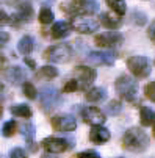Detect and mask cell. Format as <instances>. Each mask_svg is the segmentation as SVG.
<instances>
[{
	"mask_svg": "<svg viewBox=\"0 0 155 158\" xmlns=\"http://www.w3.org/2000/svg\"><path fill=\"white\" fill-rule=\"evenodd\" d=\"M52 20H53V13L52 10H49L47 6H44L41 11H39V22L41 24H52Z\"/></svg>",
	"mask_w": 155,
	"mask_h": 158,
	"instance_id": "27",
	"label": "cell"
},
{
	"mask_svg": "<svg viewBox=\"0 0 155 158\" xmlns=\"http://www.w3.org/2000/svg\"><path fill=\"white\" fill-rule=\"evenodd\" d=\"M77 158H100V155L94 150H85V152L77 153Z\"/></svg>",
	"mask_w": 155,
	"mask_h": 158,
	"instance_id": "34",
	"label": "cell"
},
{
	"mask_svg": "<svg viewBox=\"0 0 155 158\" xmlns=\"http://www.w3.org/2000/svg\"><path fill=\"white\" fill-rule=\"evenodd\" d=\"M6 24H10V16L0 10V25H6Z\"/></svg>",
	"mask_w": 155,
	"mask_h": 158,
	"instance_id": "36",
	"label": "cell"
},
{
	"mask_svg": "<svg viewBox=\"0 0 155 158\" xmlns=\"http://www.w3.org/2000/svg\"><path fill=\"white\" fill-rule=\"evenodd\" d=\"M99 10V3L96 0H69L61 5V11L68 14H94Z\"/></svg>",
	"mask_w": 155,
	"mask_h": 158,
	"instance_id": "2",
	"label": "cell"
},
{
	"mask_svg": "<svg viewBox=\"0 0 155 158\" xmlns=\"http://www.w3.org/2000/svg\"><path fill=\"white\" fill-rule=\"evenodd\" d=\"M122 147L128 152H144L149 147V136L147 133L140 127H132L125 131L122 138Z\"/></svg>",
	"mask_w": 155,
	"mask_h": 158,
	"instance_id": "1",
	"label": "cell"
},
{
	"mask_svg": "<svg viewBox=\"0 0 155 158\" xmlns=\"http://www.w3.org/2000/svg\"><path fill=\"white\" fill-rule=\"evenodd\" d=\"M116 91H118V94L122 97V99H125V100H128V102H133L135 99H136V81L132 78V77H128V75H121L118 80H116Z\"/></svg>",
	"mask_w": 155,
	"mask_h": 158,
	"instance_id": "4",
	"label": "cell"
},
{
	"mask_svg": "<svg viewBox=\"0 0 155 158\" xmlns=\"http://www.w3.org/2000/svg\"><path fill=\"white\" fill-rule=\"evenodd\" d=\"M71 27L82 35H91L99 28V22L96 19L90 17L88 14H78V16H74Z\"/></svg>",
	"mask_w": 155,
	"mask_h": 158,
	"instance_id": "5",
	"label": "cell"
},
{
	"mask_svg": "<svg viewBox=\"0 0 155 158\" xmlns=\"http://www.w3.org/2000/svg\"><path fill=\"white\" fill-rule=\"evenodd\" d=\"M2 114H3V108H2V105H0V118H2Z\"/></svg>",
	"mask_w": 155,
	"mask_h": 158,
	"instance_id": "42",
	"label": "cell"
},
{
	"mask_svg": "<svg viewBox=\"0 0 155 158\" xmlns=\"http://www.w3.org/2000/svg\"><path fill=\"white\" fill-rule=\"evenodd\" d=\"M100 24L105 28H108V30H116V28L121 27L122 22H121V19L118 16H115L111 13H102L100 14Z\"/></svg>",
	"mask_w": 155,
	"mask_h": 158,
	"instance_id": "18",
	"label": "cell"
},
{
	"mask_svg": "<svg viewBox=\"0 0 155 158\" xmlns=\"http://www.w3.org/2000/svg\"><path fill=\"white\" fill-rule=\"evenodd\" d=\"M39 102L42 105V108L46 111H50L53 110L58 102H60V94L55 88L52 86H44L41 91H39Z\"/></svg>",
	"mask_w": 155,
	"mask_h": 158,
	"instance_id": "8",
	"label": "cell"
},
{
	"mask_svg": "<svg viewBox=\"0 0 155 158\" xmlns=\"http://www.w3.org/2000/svg\"><path fill=\"white\" fill-rule=\"evenodd\" d=\"M90 139L94 144H105L110 141V130L102 125H93L90 131Z\"/></svg>",
	"mask_w": 155,
	"mask_h": 158,
	"instance_id": "15",
	"label": "cell"
},
{
	"mask_svg": "<svg viewBox=\"0 0 155 158\" xmlns=\"http://www.w3.org/2000/svg\"><path fill=\"white\" fill-rule=\"evenodd\" d=\"M74 77L78 83V89H88L96 80V71L86 66H77L74 69Z\"/></svg>",
	"mask_w": 155,
	"mask_h": 158,
	"instance_id": "7",
	"label": "cell"
},
{
	"mask_svg": "<svg viewBox=\"0 0 155 158\" xmlns=\"http://www.w3.org/2000/svg\"><path fill=\"white\" fill-rule=\"evenodd\" d=\"M35 133H36L35 125H33L31 122H27V124L24 125V136H25L27 144L31 147V150H35V149H36V147L33 146V144H35Z\"/></svg>",
	"mask_w": 155,
	"mask_h": 158,
	"instance_id": "23",
	"label": "cell"
},
{
	"mask_svg": "<svg viewBox=\"0 0 155 158\" xmlns=\"http://www.w3.org/2000/svg\"><path fill=\"white\" fill-rule=\"evenodd\" d=\"M53 130L57 131H74L77 128V121L71 114H58L50 119Z\"/></svg>",
	"mask_w": 155,
	"mask_h": 158,
	"instance_id": "9",
	"label": "cell"
},
{
	"mask_svg": "<svg viewBox=\"0 0 155 158\" xmlns=\"http://www.w3.org/2000/svg\"><path fill=\"white\" fill-rule=\"evenodd\" d=\"M153 138H155V122H153Z\"/></svg>",
	"mask_w": 155,
	"mask_h": 158,
	"instance_id": "43",
	"label": "cell"
},
{
	"mask_svg": "<svg viewBox=\"0 0 155 158\" xmlns=\"http://www.w3.org/2000/svg\"><path fill=\"white\" fill-rule=\"evenodd\" d=\"M31 17H33V8H31V5L30 3H20L19 5V11L10 17V24L14 25V27H17L20 24H24V22L31 20Z\"/></svg>",
	"mask_w": 155,
	"mask_h": 158,
	"instance_id": "12",
	"label": "cell"
},
{
	"mask_svg": "<svg viewBox=\"0 0 155 158\" xmlns=\"http://www.w3.org/2000/svg\"><path fill=\"white\" fill-rule=\"evenodd\" d=\"M107 111L110 113V114H113V116L119 114V113L122 111V105H121V102H119V100H111V102L107 105Z\"/></svg>",
	"mask_w": 155,
	"mask_h": 158,
	"instance_id": "28",
	"label": "cell"
},
{
	"mask_svg": "<svg viewBox=\"0 0 155 158\" xmlns=\"http://www.w3.org/2000/svg\"><path fill=\"white\" fill-rule=\"evenodd\" d=\"M122 35H119L118 31H107L96 36V44L100 47H116L122 42Z\"/></svg>",
	"mask_w": 155,
	"mask_h": 158,
	"instance_id": "13",
	"label": "cell"
},
{
	"mask_svg": "<svg viewBox=\"0 0 155 158\" xmlns=\"http://www.w3.org/2000/svg\"><path fill=\"white\" fill-rule=\"evenodd\" d=\"M85 97L88 102H100L107 97V91L105 88H91L90 91H86Z\"/></svg>",
	"mask_w": 155,
	"mask_h": 158,
	"instance_id": "21",
	"label": "cell"
},
{
	"mask_svg": "<svg viewBox=\"0 0 155 158\" xmlns=\"http://www.w3.org/2000/svg\"><path fill=\"white\" fill-rule=\"evenodd\" d=\"M71 28H72V27H71L69 22H64V20L57 22V24H53V27H52V30H50V36L55 38V39L66 38V36L71 33Z\"/></svg>",
	"mask_w": 155,
	"mask_h": 158,
	"instance_id": "16",
	"label": "cell"
},
{
	"mask_svg": "<svg viewBox=\"0 0 155 158\" xmlns=\"http://www.w3.org/2000/svg\"><path fill=\"white\" fill-rule=\"evenodd\" d=\"M44 58L50 63H68L72 58V50L66 44H57V46L47 49Z\"/></svg>",
	"mask_w": 155,
	"mask_h": 158,
	"instance_id": "6",
	"label": "cell"
},
{
	"mask_svg": "<svg viewBox=\"0 0 155 158\" xmlns=\"http://www.w3.org/2000/svg\"><path fill=\"white\" fill-rule=\"evenodd\" d=\"M88 61L93 64L111 66L115 63V53H111V52H90L88 53Z\"/></svg>",
	"mask_w": 155,
	"mask_h": 158,
	"instance_id": "14",
	"label": "cell"
},
{
	"mask_svg": "<svg viewBox=\"0 0 155 158\" xmlns=\"http://www.w3.org/2000/svg\"><path fill=\"white\" fill-rule=\"evenodd\" d=\"M10 41V35L6 31H0V49H3Z\"/></svg>",
	"mask_w": 155,
	"mask_h": 158,
	"instance_id": "35",
	"label": "cell"
},
{
	"mask_svg": "<svg viewBox=\"0 0 155 158\" xmlns=\"http://www.w3.org/2000/svg\"><path fill=\"white\" fill-rule=\"evenodd\" d=\"M82 119L90 125H102L105 122V114L96 106H86L82 110Z\"/></svg>",
	"mask_w": 155,
	"mask_h": 158,
	"instance_id": "11",
	"label": "cell"
},
{
	"mask_svg": "<svg viewBox=\"0 0 155 158\" xmlns=\"http://www.w3.org/2000/svg\"><path fill=\"white\" fill-rule=\"evenodd\" d=\"M2 93H3V85L0 83V96H2Z\"/></svg>",
	"mask_w": 155,
	"mask_h": 158,
	"instance_id": "41",
	"label": "cell"
},
{
	"mask_svg": "<svg viewBox=\"0 0 155 158\" xmlns=\"http://www.w3.org/2000/svg\"><path fill=\"white\" fill-rule=\"evenodd\" d=\"M57 75H58V69L53 66H44L38 72V77L41 78H55Z\"/></svg>",
	"mask_w": 155,
	"mask_h": 158,
	"instance_id": "25",
	"label": "cell"
},
{
	"mask_svg": "<svg viewBox=\"0 0 155 158\" xmlns=\"http://www.w3.org/2000/svg\"><path fill=\"white\" fill-rule=\"evenodd\" d=\"M42 147L49 153H63L71 149V143L64 138H46L42 139Z\"/></svg>",
	"mask_w": 155,
	"mask_h": 158,
	"instance_id": "10",
	"label": "cell"
},
{
	"mask_svg": "<svg viewBox=\"0 0 155 158\" xmlns=\"http://www.w3.org/2000/svg\"><path fill=\"white\" fill-rule=\"evenodd\" d=\"M147 33H149V38L155 42V20H152V24L149 25V30H147Z\"/></svg>",
	"mask_w": 155,
	"mask_h": 158,
	"instance_id": "37",
	"label": "cell"
},
{
	"mask_svg": "<svg viewBox=\"0 0 155 158\" xmlns=\"http://www.w3.org/2000/svg\"><path fill=\"white\" fill-rule=\"evenodd\" d=\"M17 50H19L22 55H25V56L30 55V53L33 52V38L28 36V35L22 36L20 41H19V44H17Z\"/></svg>",
	"mask_w": 155,
	"mask_h": 158,
	"instance_id": "19",
	"label": "cell"
},
{
	"mask_svg": "<svg viewBox=\"0 0 155 158\" xmlns=\"http://www.w3.org/2000/svg\"><path fill=\"white\" fill-rule=\"evenodd\" d=\"M133 22L136 25H144L146 24V14H143L140 11H135L133 13Z\"/></svg>",
	"mask_w": 155,
	"mask_h": 158,
	"instance_id": "33",
	"label": "cell"
},
{
	"mask_svg": "<svg viewBox=\"0 0 155 158\" xmlns=\"http://www.w3.org/2000/svg\"><path fill=\"white\" fill-rule=\"evenodd\" d=\"M24 94H25L28 99H31V100H35V99L38 97V91H36V88H35L30 81H25V83H24Z\"/></svg>",
	"mask_w": 155,
	"mask_h": 158,
	"instance_id": "29",
	"label": "cell"
},
{
	"mask_svg": "<svg viewBox=\"0 0 155 158\" xmlns=\"http://www.w3.org/2000/svg\"><path fill=\"white\" fill-rule=\"evenodd\" d=\"M107 3H108L110 8H111L116 14H119V16H124L125 11H127V5H125L124 0H107Z\"/></svg>",
	"mask_w": 155,
	"mask_h": 158,
	"instance_id": "24",
	"label": "cell"
},
{
	"mask_svg": "<svg viewBox=\"0 0 155 158\" xmlns=\"http://www.w3.org/2000/svg\"><path fill=\"white\" fill-rule=\"evenodd\" d=\"M25 64H27L28 67H31V69H36V63H35L33 60H30V58H25Z\"/></svg>",
	"mask_w": 155,
	"mask_h": 158,
	"instance_id": "38",
	"label": "cell"
},
{
	"mask_svg": "<svg viewBox=\"0 0 155 158\" xmlns=\"http://www.w3.org/2000/svg\"><path fill=\"white\" fill-rule=\"evenodd\" d=\"M41 158H58V156H55L53 153H49V152H47V153H44Z\"/></svg>",
	"mask_w": 155,
	"mask_h": 158,
	"instance_id": "39",
	"label": "cell"
},
{
	"mask_svg": "<svg viewBox=\"0 0 155 158\" xmlns=\"http://www.w3.org/2000/svg\"><path fill=\"white\" fill-rule=\"evenodd\" d=\"M11 113L17 118H24V119H30L31 118V108L27 105V103H17V105H13L11 106Z\"/></svg>",
	"mask_w": 155,
	"mask_h": 158,
	"instance_id": "20",
	"label": "cell"
},
{
	"mask_svg": "<svg viewBox=\"0 0 155 158\" xmlns=\"http://www.w3.org/2000/svg\"><path fill=\"white\" fill-rule=\"evenodd\" d=\"M16 130H17V122L16 121H8L2 127V135L5 138H11L13 135L16 133Z\"/></svg>",
	"mask_w": 155,
	"mask_h": 158,
	"instance_id": "26",
	"label": "cell"
},
{
	"mask_svg": "<svg viewBox=\"0 0 155 158\" xmlns=\"http://www.w3.org/2000/svg\"><path fill=\"white\" fill-rule=\"evenodd\" d=\"M141 124L144 127H150L155 122V111L149 106H141Z\"/></svg>",
	"mask_w": 155,
	"mask_h": 158,
	"instance_id": "22",
	"label": "cell"
},
{
	"mask_svg": "<svg viewBox=\"0 0 155 158\" xmlns=\"http://www.w3.org/2000/svg\"><path fill=\"white\" fill-rule=\"evenodd\" d=\"M10 158H28V156H27V153H25L24 149L14 147V149H11V152H10Z\"/></svg>",
	"mask_w": 155,
	"mask_h": 158,
	"instance_id": "31",
	"label": "cell"
},
{
	"mask_svg": "<svg viewBox=\"0 0 155 158\" xmlns=\"http://www.w3.org/2000/svg\"><path fill=\"white\" fill-rule=\"evenodd\" d=\"M77 89H78V83H77L75 78L69 80L68 83L64 85V93H72V91H77Z\"/></svg>",
	"mask_w": 155,
	"mask_h": 158,
	"instance_id": "32",
	"label": "cell"
},
{
	"mask_svg": "<svg viewBox=\"0 0 155 158\" xmlns=\"http://www.w3.org/2000/svg\"><path fill=\"white\" fill-rule=\"evenodd\" d=\"M144 94H146V97H147L149 100L155 102V81H150L149 85H146V88H144Z\"/></svg>",
	"mask_w": 155,
	"mask_h": 158,
	"instance_id": "30",
	"label": "cell"
},
{
	"mask_svg": "<svg viewBox=\"0 0 155 158\" xmlns=\"http://www.w3.org/2000/svg\"><path fill=\"white\" fill-rule=\"evenodd\" d=\"M3 66H5V58L0 55V71H2V67H3Z\"/></svg>",
	"mask_w": 155,
	"mask_h": 158,
	"instance_id": "40",
	"label": "cell"
},
{
	"mask_svg": "<svg viewBox=\"0 0 155 158\" xmlns=\"http://www.w3.org/2000/svg\"><path fill=\"white\" fill-rule=\"evenodd\" d=\"M6 77H8V80H10L13 85H20V83H24V81L27 80V74H25V71L22 69L20 66H13V67H10L8 72H6Z\"/></svg>",
	"mask_w": 155,
	"mask_h": 158,
	"instance_id": "17",
	"label": "cell"
},
{
	"mask_svg": "<svg viewBox=\"0 0 155 158\" xmlns=\"http://www.w3.org/2000/svg\"><path fill=\"white\" fill-rule=\"evenodd\" d=\"M127 67L128 71L133 74L135 77L138 78H144L150 74L152 71V66H150V61L143 56V55H135V56H130L127 60Z\"/></svg>",
	"mask_w": 155,
	"mask_h": 158,
	"instance_id": "3",
	"label": "cell"
}]
</instances>
